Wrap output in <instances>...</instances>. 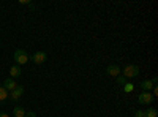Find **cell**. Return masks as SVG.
<instances>
[{
	"instance_id": "9c48e42d",
	"label": "cell",
	"mask_w": 158,
	"mask_h": 117,
	"mask_svg": "<svg viewBox=\"0 0 158 117\" xmlns=\"http://www.w3.org/2000/svg\"><path fill=\"white\" fill-rule=\"evenodd\" d=\"M10 76H13V79L21 76V67L19 65H13V67L10 68Z\"/></svg>"
},
{
	"instance_id": "e0dca14e",
	"label": "cell",
	"mask_w": 158,
	"mask_h": 117,
	"mask_svg": "<svg viewBox=\"0 0 158 117\" xmlns=\"http://www.w3.org/2000/svg\"><path fill=\"white\" fill-rule=\"evenodd\" d=\"M19 3H22V5H30L29 0H19Z\"/></svg>"
},
{
	"instance_id": "8fae6325",
	"label": "cell",
	"mask_w": 158,
	"mask_h": 117,
	"mask_svg": "<svg viewBox=\"0 0 158 117\" xmlns=\"http://www.w3.org/2000/svg\"><path fill=\"white\" fill-rule=\"evenodd\" d=\"M13 115H15V117H25V111H24V108L16 106L15 109H13Z\"/></svg>"
},
{
	"instance_id": "277c9868",
	"label": "cell",
	"mask_w": 158,
	"mask_h": 117,
	"mask_svg": "<svg viewBox=\"0 0 158 117\" xmlns=\"http://www.w3.org/2000/svg\"><path fill=\"white\" fill-rule=\"evenodd\" d=\"M138 100H139V103L141 105H150V103L153 101V97H152V94L150 92H142L139 97H138Z\"/></svg>"
},
{
	"instance_id": "7c38bea8",
	"label": "cell",
	"mask_w": 158,
	"mask_h": 117,
	"mask_svg": "<svg viewBox=\"0 0 158 117\" xmlns=\"http://www.w3.org/2000/svg\"><path fill=\"white\" fill-rule=\"evenodd\" d=\"M144 117H156V109L155 108H149L147 111H144Z\"/></svg>"
},
{
	"instance_id": "5b68a950",
	"label": "cell",
	"mask_w": 158,
	"mask_h": 117,
	"mask_svg": "<svg viewBox=\"0 0 158 117\" xmlns=\"http://www.w3.org/2000/svg\"><path fill=\"white\" fill-rule=\"evenodd\" d=\"M22 94H24V87H22V86H16V89L10 92V98H11L13 101H18V100L22 97Z\"/></svg>"
},
{
	"instance_id": "52a82bcc",
	"label": "cell",
	"mask_w": 158,
	"mask_h": 117,
	"mask_svg": "<svg viewBox=\"0 0 158 117\" xmlns=\"http://www.w3.org/2000/svg\"><path fill=\"white\" fill-rule=\"evenodd\" d=\"M16 86H18V84H16V81L13 79V77H6V79L3 81V86H2V87L6 89L8 92H11V90H15V89H16Z\"/></svg>"
},
{
	"instance_id": "8992f818",
	"label": "cell",
	"mask_w": 158,
	"mask_h": 117,
	"mask_svg": "<svg viewBox=\"0 0 158 117\" xmlns=\"http://www.w3.org/2000/svg\"><path fill=\"white\" fill-rule=\"evenodd\" d=\"M120 67L118 65H109V67L106 68V74L108 76H114V77H117V76H120Z\"/></svg>"
},
{
	"instance_id": "3957f363",
	"label": "cell",
	"mask_w": 158,
	"mask_h": 117,
	"mask_svg": "<svg viewBox=\"0 0 158 117\" xmlns=\"http://www.w3.org/2000/svg\"><path fill=\"white\" fill-rule=\"evenodd\" d=\"M46 59H48V54L44 52V51H38V52H35V54L32 56V62H33V63H36V65L44 63V62H46Z\"/></svg>"
},
{
	"instance_id": "ac0fdd59",
	"label": "cell",
	"mask_w": 158,
	"mask_h": 117,
	"mask_svg": "<svg viewBox=\"0 0 158 117\" xmlns=\"http://www.w3.org/2000/svg\"><path fill=\"white\" fill-rule=\"evenodd\" d=\"M0 117H10L6 112H0Z\"/></svg>"
},
{
	"instance_id": "6da1fadb",
	"label": "cell",
	"mask_w": 158,
	"mask_h": 117,
	"mask_svg": "<svg viewBox=\"0 0 158 117\" xmlns=\"http://www.w3.org/2000/svg\"><path fill=\"white\" fill-rule=\"evenodd\" d=\"M139 74V68L136 67V65H127V67L123 68V77L127 79H133V77H136Z\"/></svg>"
},
{
	"instance_id": "ba28073f",
	"label": "cell",
	"mask_w": 158,
	"mask_h": 117,
	"mask_svg": "<svg viewBox=\"0 0 158 117\" xmlns=\"http://www.w3.org/2000/svg\"><path fill=\"white\" fill-rule=\"evenodd\" d=\"M153 87H155V86H153V82H152L150 79H146V81L141 82V89H144V92H150Z\"/></svg>"
},
{
	"instance_id": "5bb4252c",
	"label": "cell",
	"mask_w": 158,
	"mask_h": 117,
	"mask_svg": "<svg viewBox=\"0 0 158 117\" xmlns=\"http://www.w3.org/2000/svg\"><path fill=\"white\" fill-rule=\"evenodd\" d=\"M117 82L122 84V86H125V84H127V79H125L123 76H117Z\"/></svg>"
},
{
	"instance_id": "30bf717a",
	"label": "cell",
	"mask_w": 158,
	"mask_h": 117,
	"mask_svg": "<svg viewBox=\"0 0 158 117\" xmlns=\"http://www.w3.org/2000/svg\"><path fill=\"white\" fill-rule=\"evenodd\" d=\"M8 97H10V92L6 89H3V87H0V103H5L6 100H8Z\"/></svg>"
},
{
	"instance_id": "7a4b0ae2",
	"label": "cell",
	"mask_w": 158,
	"mask_h": 117,
	"mask_svg": "<svg viewBox=\"0 0 158 117\" xmlns=\"http://www.w3.org/2000/svg\"><path fill=\"white\" fill-rule=\"evenodd\" d=\"M15 62H16L18 65L27 63V62H29V56H27V52H25V51H22V49H18L16 52H15Z\"/></svg>"
},
{
	"instance_id": "9a60e30c",
	"label": "cell",
	"mask_w": 158,
	"mask_h": 117,
	"mask_svg": "<svg viewBox=\"0 0 158 117\" xmlns=\"http://www.w3.org/2000/svg\"><path fill=\"white\" fill-rule=\"evenodd\" d=\"M25 117H36V114L33 111H29V112H25Z\"/></svg>"
},
{
	"instance_id": "2e32d148",
	"label": "cell",
	"mask_w": 158,
	"mask_h": 117,
	"mask_svg": "<svg viewBox=\"0 0 158 117\" xmlns=\"http://www.w3.org/2000/svg\"><path fill=\"white\" fill-rule=\"evenodd\" d=\"M135 117H144V111H136L135 112Z\"/></svg>"
},
{
	"instance_id": "4fadbf2b",
	"label": "cell",
	"mask_w": 158,
	"mask_h": 117,
	"mask_svg": "<svg viewBox=\"0 0 158 117\" xmlns=\"http://www.w3.org/2000/svg\"><path fill=\"white\" fill-rule=\"evenodd\" d=\"M133 89H135V84L133 82H127L125 86H123V90L127 94H130V92H133Z\"/></svg>"
}]
</instances>
